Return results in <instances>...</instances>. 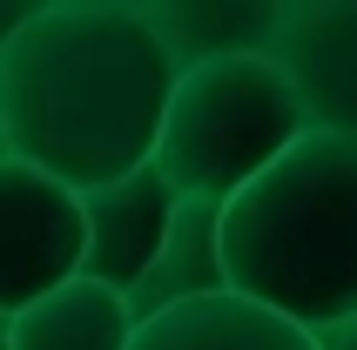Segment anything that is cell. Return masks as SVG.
Returning a JSON list of instances; mask_svg holds the SVG:
<instances>
[{"mask_svg":"<svg viewBox=\"0 0 357 350\" xmlns=\"http://www.w3.org/2000/svg\"><path fill=\"white\" fill-rule=\"evenodd\" d=\"M182 68L135 0H40L0 54L7 155L95 195L155 169Z\"/></svg>","mask_w":357,"mask_h":350,"instance_id":"1","label":"cell"},{"mask_svg":"<svg viewBox=\"0 0 357 350\" xmlns=\"http://www.w3.org/2000/svg\"><path fill=\"white\" fill-rule=\"evenodd\" d=\"M229 290L290 317L310 337H337L357 317V142L310 135L222 209Z\"/></svg>","mask_w":357,"mask_h":350,"instance_id":"2","label":"cell"},{"mask_svg":"<svg viewBox=\"0 0 357 350\" xmlns=\"http://www.w3.org/2000/svg\"><path fill=\"white\" fill-rule=\"evenodd\" d=\"M303 135H310V115H303L290 75L270 54L209 61V68L182 75L169 128H162V149H155V169L169 175V189L182 202L229 209Z\"/></svg>","mask_w":357,"mask_h":350,"instance_id":"3","label":"cell"},{"mask_svg":"<svg viewBox=\"0 0 357 350\" xmlns=\"http://www.w3.org/2000/svg\"><path fill=\"white\" fill-rule=\"evenodd\" d=\"M88 263V209L54 175L0 155V324L68 290Z\"/></svg>","mask_w":357,"mask_h":350,"instance_id":"4","label":"cell"},{"mask_svg":"<svg viewBox=\"0 0 357 350\" xmlns=\"http://www.w3.org/2000/svg\"><path fill=\"white\" fill-rule=\"evenodd\" d=\"M270 61L290 75L310 128L357 142V0H290Z\"/></svg>","mask_w":357,"mask_h":350,"instance_id":"5","label":"cell"},{"mask_svg":"<svg viewBox=\"0 0 357 350\" xmlns=\"http://www.w3.org/2000/svg\"><path fill=\"white\" fill-rule=\"evenodd\" d=\"M81 209H88V263H81V276L135 296L155 276L162 250H169V236L182 222V195L169 189L162 169H142L128 182L81 195Z\"/></svg>","mask_w":357,"mask_h":350,"instance_id":"6","label":"cell"},{"mask_svg":"<svg viewBox=\"0 0 357 350\" xmlns=\"http://www.w3.org/2000/svg\"><path fill=\"white\" fill-rule=\"evenodd\" d=\"M283 7L290 0H149L155 34L169 40L176 68H209V61H243L270 54L283 34Z\"/></svg>","mask_w":357,"mask_h":350,"instance_id":"7","label":"cell"},{"mask_svg":"<svg viewBox=\"0 0 357 350\" xmlns=\"http://www.w3.org/2000/svg\"><path fill=\"white\" fill-rule=\"evenodd\" d=\"M135 350H324V337L297 330L290 317L263 310L236 290H222V296L149 317L135 330Z\"/></svg>","mask_w":357,"mask_h":350,"instance_id":"8","label":"cell"},{"mask_svg":"<svg viewBox=\"0 0 357 350\" xmlns=\"http://www.w3.org/2000/svg\"><path fill=\"white\" fill-rule=\"evenodd\" d=\"M135 330L142 317L121 290L75 276L68 290L7 324V350H135Z\"/></svg>","mask_w":357,"mask_h":350,"instance_id":"9","label":"cell"},{"mask_svg":"<svg viewBox=\"0 0 357 350\" xmlns=\"http://www.w3.org/2000/svg\"><path fill=\"white\" fill-rule=\"evenodd\" d=\"M222 290H229V276H222V209L216 202H182V222L162 250L155 276L128 303L149 324L162 310H182V303H202V296H222Z\"/></svg>","mask_w":357,"mask_h":350,"instance_id":"10","label":"cell"},{"mask_svg":"<svg viewBox=\"0 0 357 350\" xmlns=\"http://www.w3.org/2000/svg\"><path fill=\"white\" fill-rule=\"evenodd\" d=\"M27 20H34V7H20V0H7V7H0V54H7V40H14Z\"/></svg>","mask_w":357,"mask_h":350,"instance_id":"11","label":"cell"},{"mask_svg":"<svg viewBox=\"0 0 357 350\" xmlns=\"http://www.w3.org/2000/svg\"><path fill=\"white\" fill-rule=\"evenodd\" d=\"M324 350H357V317H351V324H344L337 337H324Z\"/></svg>","mask_w":357,"mask_h":350,"instance_id":"12","label":"cell"},{"mask_svg":"<svg viewBox=\"0 0 357 350\" xmlns=\"http://www.w3.org/2000/svg\"><path fill=\"white\" fill-rule=\"evenodd\" d=\"M0 155H7V128H0Z\"/></svg>","mask_w":357,"mask_h":350,"instance_id":"13","label":"cell"},{"mask_svg":"<svg viewBox=\"0 0 357 350\" xmlns=\"http://www.w3.org/2000/svg\"><path fill=\"white\" fill-rule=\"evenodd\" d=\"M0 350H7V324H0Z\"/></svg>","mask_w":357,"mask_h":350,"instance_id":"14","label":"cell"}]
</instances>
